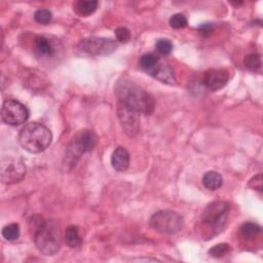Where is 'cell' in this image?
<instances>
[{
	"mask_svg": "<svg viewBox=\"0 0 263 263\" xmlns=\"http://www.w3.org/2000/svg\"><path fill=\"white\" fill-rule=\"evenodd\" d=\"M118 102L139 114L150 115L154 111L155 101L145 89L128 79L118 80L115 84Z\"/></svg>",
	"mask_w": 263,
	"mask_h": 263,
	"instance_id": "cell-1",
	"label": "cell"
},
{
	"mask_svg": "<svg viewBox=\"0 0 263 263\" xmlns=\"http://www.w3.org/2000/svg\"><path fill=\"white\" fill-rule=\"evenodd\" d=\"M30 224L34 233V242L42 254L52 256L60 251L63 237L57 224L47 222L40 216L33 217Z\"/></svg>",
	"mask_w": 263,
	"mask_h": 263,
	"instance_id": "cell-2",
	"label": "cell"
},
{
	"mask_svg": "<svg viewBox=\"0 0 263 263\" xmlns=\"http://www.w3.org/2000/svg\"><path fill=\"white\" fill-rule=\"evenodd\" d=\"M51 132L43 124L31 122L26 124L18 134L20 145L30 153H40L50 145Z\"/></svg>",
	"mask_w": 263,
	"mask_h": 263,
	"instance_id": "cell-3",
	"label": "cell"
},
{
	"mask_svg": "<svg viewBox=\"0 0 263 263\" xmlns=\"http://www.w3.org/2000/svg\"><path fill=\"white\" fill-rule=\"evenodd\" d=\"M98 142L97 135L90 129L79 130L72 139L66 149L65 163L71 168L75 166L76 162L83 153L91 151Z\"/></svg>",
	"mask_w": 263,
	"mask_h": 263,
	"instance_id": "cell-4",
	"label": "cell"
},
{
	"mask_svg": "<svg viewBox=\"0 0 263 263\" xmlns=\"http://www.w3.org/2000/svg\"><path fill=\"white\" fill-rule=\"evenodd\" d=\"M140 67L147 74L155 77L163 83L173 84L176 82L171 67L154 53H145L140 58Z\"/></svg>",
	"mask_w": 263,
	"mask_h": 263,
	"instance_id": "cell-5",
	"label": "cell"
},
{
	"mask_svg": "<svg viewBox=\"0 0 263 263\" xmlns=\"http://www.w3.org/2000/svg\"><path fill=\"white\" fill-rule=\"evenodd\" d=\"M149 224L157 232L174 234L181 230L183 226V218L174 211L162 210L152 215Z\"/></svg>",
	"mask_w": 263,
	"mask_h": 263,
	"instance_id": "cell-6",
	"label": "cell"
},
{
	"mask_svg": "<svg viewBox=\"0 0 263 263\" xmlns=\"http://www.w3.org/2000/svg\"><path fill=\"white\" fill-rule=\"evenodd\" d=\"M229 204L225 201H214L210 203L201 214V221L213 230H221L228 218Z\"/></svg>",
	"mask_w": 263,
	"mask_h": 263,
	"instance_id": "cell-7",
	"label": "cell"
},
{
	"mask_svg": "<svg viewBox=\"0 0 263 263\" xmlns=\"http://www.w3.org/2000/svg\"><path fill=\"white\" fill-rule=\"evenodd\" d=\"M0 175L3 183L13 184L22 181L26 175L24 161L15 156H7L1 159Z\"/></svg>",
	"mask_w": 263,
	"mask_h": 263,
	"instance_id": "cell-8",
	"label": "cell"
},
{
	"mask_svg": "<svg viewBox=\"0 0 263 263\" xmlns=\"http://www.w3.org/2000/svg\"><path fill=\"white\" fill-rule=\"evenodd\" d=\"M1 118L6 124L16 126L28 120L29 110L18 101L6 100L2 105Z\"/></svg>",
	"mask_w": 263,
	"mask_h": 263,
	"instance_id": "cell-9",
	"label": "cell"
},
{
	"mask_svg": "<svg viewBox=\"0 0 263 263\" xmlns=\"http://www.w3.org/2000/svg\"><path fill=\"white\" fill-rule=\"evenodd\" d=\"M78 48L90 55H106L115 51L117 44L110 38L88 37L78 43Z\"/></svg>",
	"mask_w": 263,
	"mask_h": 263,
	"instance_id": "cell-10",
	"label": "cell"
},
{
	"mask_svg": "<svg viewBox=\"0 0 263 263\" xmlns=\"http://www.w3.org/2000/svg\"><path fill=\"white\" fill-rule=\"evenodd\" d=\"M117 114L124 133L128 137H135L140 129V117H139L140 114L127 108L126 106H124L119 102H118Z\"/></svg>",
	"mask_w": 263,
	"mask_h": 263,
	"instance_id": "cell-11",
	"label": "cell"
},
{
	"mask_svg": "<svg viewBox=\"0 0 263 263\" xmlns=\"http://www.w3.org/2000/svg\"><path fill=\"white\" fill-rule=\"evenodd\" d=\"M229 79V73L225 69H211L202 78L203 85L210 90H218L224 87Z\"/></svg>",
	"mask_w": 263,
	"mask_h": 263,
	"instance_id": "cell-12",
	"label": "cell"
},
{
	"mask_svg": "<svg viewBox=\"0 0 263 263\" xmlns=\"http://www.w3.org/2000/svg\"><path fill=\"white\" fill-rule=\"evenodd\" d=\"M34 51L40 59H49L54 55L55 47L45 36H36L34 39Z\"/></svg>",
	"mask_w": 263,
	"mask_h": 263,
	"instance_id": "cell-13",
	"label": "cell"
},
{
	"mask_svg": "<svg viewBox=\"0 0 263 263\" xmlns=\"http://www.w3.org/2000/svg\"><path fill=\"white\" fill-rule=\"evenodd\" d=\"M111 164L117 172H124L129 165V153L124 147H117L111 156Z\"/></svg>",
	"mask_w": 263,
	"mask_h": 263,
	"instance_id": "cell-14",
	"label": "cell"
},
{
	"mask_svg": "<svg viewBox=\"0 0 263 263\" xmlns=\"http://www.w3.org/2000/svg\"><path fill=\"white\" fill-rule=\"evenodd\" d=\"M97 8L98 1L96 0H79L74 4V10L80 16H88L92 14Z\"/></svg>",
	"mask_w": 263,
	"mask_h": 263,
	"instance_id": "cell-15",
	"label": "cell"
},
{
	"mask_svg": "<svg viewBox=\"0 0 263 263\" xmlns=\"http://www.w3.org/2000/svg\"><path fill=\"white\" fill-rule=\"evenodd\" d=\"M202 184L206 189L214 191L222 186L223 178L219 173L215 171H209L202 177Z\"/></svg>",
	"mask_w": 263,
	"mask_h": 263,
	"instance_id": "cell-16",
	"label": "cell"
},
{
	"mask_svg": "<svg viewBox=\"0 0 263 263\" xmlns=\"http://www.w3.org/2000/svg\"><path fill=\"white\" fill-rule=\"evenodd\" d=\"M64 238L70 248H77L82 243V238L79 234V228L76 225H71L67 228Z\"/></svg>",
	"mask_w": 263,
	"mask_h": 263,
	"instance_id": "cell-17",
	"label": "cell"
},
{
	"mask_svg": "<svg viewBox=\"0 0 263 263\" xmlns=\"http://www.w3.org/2000/svg\"><path fill=\"white\" fill-rule=\"evenodd\" d=\"M260 232H261V226L252 222L243 223L239 228V233L241 237L248 240L254 239L260 234Z\"/></svg>",
	"mask_w": 263,
	"mask_h": 263,
	"instance_id": "cell-18",
	"label": "cell"
},
{
	"mask_svg": "<svg viewBox=\"0 0 263 263\" xmlns=\"http://www.w3.org/2000/svg\"><path fill=\"white\" fill-rule=\"evenodd\" d=\"M243 64L246 66V68H248L250 71L253 72H257L261 70V55L259 53H252L249 54L243 60Z\"/></svg>",
	"mask_w": 263,
	"mask_h": 263,
	"instance_id": "cell-19",
	"label": "cell"
},
{
	"mask_svg": "<svg viewBox=\"0 0 263 263\" xmlns=\"http://www.w3.org/2000/svg\"><path fill=\"white\" fill-rule=\"evenodd\" d=\"M2 235L6 240H15L20 236V226L16 223H10L2 228Z\"/></svg>",
	"mask_w": 263,
	"mask_h": 263,
	"instance_id": "cell-20",
	"label": "cell"
},
{
	"mask_svg": "<svg viewBox=\"0 0 263 263\" xmlns=\"http://www.w3.org/2000/svg\"><path fill=\"white\" fill-rule=\"evenodd\" d=\"M34 20L41 25H47L52 20V13L48 9H38L34 13Z\"/></svg>",
	"mask_w": 263,
	"mask_h": 263,
	"instance_id": "cell-21",
	"label": "cell"
},
{
	"mask_svg": "<svg viewBox=\"0 0 263 263\" xmlns=\"http://www.w3.org/2000/svg\"><path fill=\"white\" fill-rule=\"evenodd\" d=\"M230 246L228 243H218L214 247H212L210 250H209V254L213 257H216V258H220V257H223L224 255H226L229 251H230Z\"/></svg>",
	"mask_w": 263,
	"mask_h": 263,
	"instance_id": "cell-22",
	"label": "cell"
},
{
	"mask_svg": "<svg viewBox=\"0 0 263 263\" xmlns=\"http://www.w3.org/2000/svg\"><path fill=\"white\" fill-rule=\"evenodd\" d=\"M155 48L160 54H168L173 50V43L168 39H158L155 43Z\"/></svg>",
	"mask_w": 263,
	"mask_h": 263,
	"instance_id": "cell-23",
	"label": "cell"
},
{
	"mask_svg": "<svg viewBox=\"0 0 263 263\" xmlns=\"http://www.w3.org/2000/svg\"><path fill=\"white\" fill-rule=\"evenodd\" d=\"M168 23L174 29H183L187 26V18L181 13H175L171 16Z\"/></svg>",
	"mask_w": 263,
	"mask_h": 263,
	"instance_id": "cell-24",
	"label": "cell"
},
{
	"mask_svg": "<svg viewBox=\"0 0 263 263\" xmlns=\"http://www.w3.org/2000/svg\"><path fill=\"white\" fill-rule=\"evenodd\" d=\"M115 36H116V39L122 43H126L130 40V32L125 27L117 28L115 30Z\"/></svg>",
	"mask_w": 263,
	"mask_h": 263,
	"instance_id": "cell-25",
	"label": "cell"
},
{
	"mask_svg": "<svg viewBox=\"0 0 263 263\" xmlns=\"http://www.w3.org/2000/svg\"><path fill=\"white\" fill-rule=\"evenodd\" d=\"M250 186L253 187L256 190H262L263 187V178H262V174H258L257 176L253 177L250 180Z\"/></svg>",
	"mask_w": 263,
	"mask_h": 263,
	"instance_id": "cell-26",
	"label": "cell"
},
{
	"mask_svg": "<svg viewBox=\"0 0 263 263\" xmlns=\"http://www.w3.org/2000/svg\"><path fill=\"white\" fill-rule=\"evenodd\" d=\"M199 32L201 35L203 36H208L211 34L212 30H213V25L212 24H202L200 27H199Z\"/></svg>",
	"mask_w": 263,
	"mask_h": 263,
	"instance_id": "cell-27",
	"label": "cell"
}]
</instances>
